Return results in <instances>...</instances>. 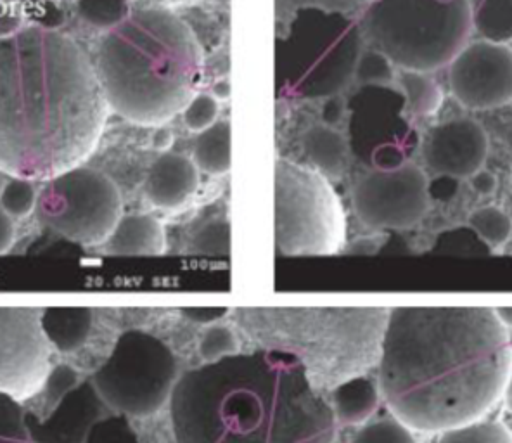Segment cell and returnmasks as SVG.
<instances>
[{
  "instance_id": "obj_1",
  "label": "cell",
  "mask_w": 512,
  "mask_h": 443,
  "mask_svg": "<svg viewBox=\"0 0 512 443\" xmlns=\"http://www.w3.org/2000/svg\"><path fill=\"white\" fill-rule=\"evenodd\" d=\"M512 352L490 307L390 309L379 357V392L417 431L473 423L506 390Z\"/></svg>"
},
{
  "instance_id": "obj_2",
  "label": "cell",
  "mask_w": 512,
  "mask_h": 443,
  "mask_svg": "<svg viewBox=\"0 0 512 443\" xmlns=\"http://www.w3.org/2000/svg\"><path fill=\"white\" fill-rule=\"evenodd\" d=\"M109 106L82 47L49 26L0 37V172L49 180L80 167Z\"/></svg>"
},
{
  "instance_id": "obj_3",
  "label": "cell",
  "mask_w": 512,
  "mask_h": 443,
  "mask_svg": "<svg viewBox=\"0 0 512 443\" xmlns=\"http://www.w3.org/2000/svg\"><path fill=\"white\" fill-rule=\"evenodd\" d=\"M175 443H334L333 407L298 360L256 350L182 374L170 395Z\"/></svg>"
},
{
  "instance_id": "obj_4",
  "label": "cell",
  "mask_w": 512,
  "mask_h": 443,
  "mask_svg": "<svg viewBox=\"0 0 512 443\" xmlns=\"http://www.w3.org/2000/svg\"><path fill=\"white\" fill-rule=\"evenodd\" d=\"M201 65L196 35L165 9L130 14L97 47L96 73L109 110L142 127H160L184 111Z\"/></svg>"
},
{
  "instance_id": "obj_5",
  "label": "cell",
  "mask_w": 512,
  "mask_h": 443,
  "mask_svg": "<svg viewBox=\"0 0 512 443\" xmlns=\"http://www.w3.org/2000/svg\"><path fill=\"white\" fill-rule=\"evenodd\" d=\"M390 309L237 307V326L263 350L298 360L320 393L378 366Z\"/></svg>"
},
{
  "instance_id": "obj_6",
  "label": "cell",
  "mask_w": 512,
  "mask_h": 443,
  "mask_svg": "<svg viewBox=\"0 0 512 443\" xmlns=\"http://www.w3.org/2000/svg\"><path fill=\"white\" fill-rule=\"evenodd\" d=\"M473 11L471 0H372L360 26L393 65L433 73L468 44Z\"/></svg>"
},
{
  "instance_id": "obj_7",
  "label": "cell",
  "mask_w": 512,
  "mask_h": 443,
  "mask_svg": "<svg viewBox=\"0 0 512 443\" xmlns=\"http://www.w3.org/2000/svg\"><path fill=\"white\" fill-rule=\"evenodd\" d=\"M276 39L277 87L300 99H327L352 82L365 37L353 16L305 9Z\"/></svg>"
},
{
  "instance_id": "obj_8",
  "label": "cell",
  "mask_w": 512,
  "mask_h": 443,
  "mask_svg": "<svg viewBox=\"0 0 512 443\" xmlns=\"http://www.w3.org/2000/svg\"><path fill=\"white\" fill-rule=\"evenodd\" d=\"M345 213L329 179L314 168L277 158L274 241L286 257H326L345 244Z\"/></svg>"
},
{
  "instance_id": "obj_9",
  "label": "cell",
  "mask_w": 512,
  "mask_h": 443,
  "mask_svg": "<svg viewBox=\"0 0 512 443\" xmlns=\"http://www.w3.org/2000/svg\"><path fill=\"white\" fill-rule=\"evenodd\" d=\"M179 379L177 359L167 343L141 329H128L92 381L104 404L125 416L146 418L170 402Z\"/></svg>"
},
{
  "instance_id": "obj_10",
  "label": "cell",
  "mask_w": 512,
  "mask_h": 443,
  "mask_svg": "<svg viewBox=\"0 0 512 443\" xmlns=\"http://www.w3.org/2000/svg\"><path fill=\"white\" fill-rule=\"evenodd\" d=\"M35 212L45 227L63 238L96 246L109 238L122 217V196L108 175L75 167L45 182Z\"/></svg>"
},
{
  "instance_id": "obj_11",
  "label": "cell",
  "mask_w": 512,
  "mask_h": 443,
  "mask_svg": "<svg viewBox=\"0 0 512 443\" xmlns=\"http://www.w3.org/2000/svg\"><path fill=\"white\" fill-rule=\"evenodd\" d=\"M348 148L371 168L400 167L419 146L404 92L393 85H360L346 103Z\"/></svg>"
},
{
  "instance_id": "obj_12",
  "label": "cell",
  "mask_w": 512,
  "mask_h": 443,
  "mask_svg": "<svg viewBox=\"0 0 512 443\" xmlns=\"http://www.w3.org/2000/svg\"><path fill=\"white\" fill-rule=\"evenodd\" d=\"M428 179L414 163L374 168L355 184L353 208L371 229L404 231L423 219L429 208Z\"/></svg>"
},
{
  "instance_id": "obj_13",
  "label": "cell",
  "mask_w": 512,
  "mask_h": 443,
  "mask_svg": "<svg viewBox=\"0 0 512 443\" xmlns=\"http://www.w3.org/2000/svg\"><path fill=\"white\" fill-rule=\"evenodd\" d=\"M39 393L44 395V418L25 414L32 443H85L90 428L103 418L106 404L94 381H80L71 367L51 371Z\"/></svg>"
},
{
  "instance_id": "obj_14",
  "label": "cell",
  "mask_w": 512,
  "mask_h": 443,
  "mask_svg": "<svg viewBox=\"0 0 512 443\" xmlns=\"http://www.w3.org/2000/svg\"><path fill=\"white\" fill-rule=\"evenodd\" d=\"M42 309L0 307V392L16 400L39 393L51 373Z\"/></svg>"
},
{
  "instance_id": "obj_15",
  "label": "cell",
  "mask_w": 512,
  "mask_h": 443,
  "mask_svg": "<svg viewBox=\"0 0 512 443\" xmlns=\"http://www.w3.org/2000/svg\"><path fill=\"white\" fill-rule=\"evenodd\" d=\"M455 101L473 111L512 104V49L488 40L468 42L448 65Z\"/></svg>"
},
{
  "instance_id": "obj_16",
  "label": "cell",
  "mask_w": 512,
  "mask_h": 443,
  "mask_svg": "<svg viewBox=\"0 0 512 443\" xmlns=\"http://www.w3.org/2000/svg\"><path fill=\"white\" fill-rule=\"evenodd\" d=\"M423 156L436 174L469 179L487 161V132L473 118H452L429 130Z\"/></svg>"
},
{
  "instance_id": "obj_17",
  "label": "cell",
  "mask_w": 512,
  "mask_h": 443,
  "mask_svg": "<svg viewBox=\"0 0 512 443\" xmlns=\"http://www.w3.org/2000/svg\"><path fill=\"white\" fill-rule=\"evenodd\" d=\"M198 170L186 156L165 153L149 168L144 194L156 208L179 210L198 191Z\"/></svg>"
},
{
  "instance_id": "obj_18",
  "label": "cell",
  "mask_w": 512,
  "mask_h": 443,
  "mask_svg": "<svg viewBox=\"0 0 512 443\" xmlns=\"http://www.w3.org/2000/svg\"><path fill=\"white\" fill-rule=\"evenodd\" d=\"M165 248L163 225L144 213L122 215L104 241V251L115 257H156L165 253Z\"/></svg>"
},
{
  "instance_id": "obj_19",
  "label": "cell",
  "mask_w": 512,
  "mask_h": 443,
  "mask_svg": "<svg viewBox=\"0 0 512 443\" xmlns=\"http://www.w3.org/2000/svg\"><path fill=\"white\" fill-rule=\"evenodd\" d=\"M94 314L87 307L42 309L40 324L45 338L61 354L77 352L89 338Z\"/></svg>"
},
{
  "instance_id": "obj_20",
  "label": "cell",
  "mask_w": 512,
  "mask_h": 443,
  "mask_svg": "<svg viewBox=\"0 0 512 443\" xmlns=\"http://www.w3.org/2000/svg\"><path fill=\"white\" fill-rule=\"evenodd\" d=\"M303 151L314 170L326 179H340L348 167V141L327 125H315L303 137Z\"/></svg>"
},
{
  "instance_id": "obj_21",
  "label": "cell",
  "mask_w": 512,
  "mask_h": 443,
  "mask_svg": "<svg viewBox=\"0 0 512 443\" xmlns=\"http://www.w3.org/2000/svg\"><path fill=\"white\" fill-rule=\"evenodd\" d=\"M379 390L371 379L355 376L333 390V412L343 424L364 423L378 409Z\"/></svg>"
},
{
  "instance_id": "obj_22",
  "label": "cell",
  "mask_w": 512,
  "mask_h": 443,
  "mask_svg": "<svg viewBox=\"0 0 512 443\" xmlns=\"http://www.w3.org/2000/svg\"><path fill=\"white\" fill-rule=\"evenodd\" d=\"M194 163L208 175H225L231 170V123H213L199 132L194 142Z\"/></svg>"
},
{
  "instance_id": "obj_23",
  "label": "cell",
  "mask_w": 512,
  "mask_h": 443,
  "mask_svg": "<svg viewBox=\"0 0 512 443\" xmlns=\"http://www.w3.org/2000/svg\"><path fill=\"white\" fill-rule=\"evenodd\" d=\"M400 90L404 92L407 111L412 116H431L442 108L443 90L429 73L404 70L400 75Z\"/></svg>"
},
{
  "instance_id": "obj_24",
  "label": "cell",
  "mask_w": 512,
  "mask_h": 443,
  "mask_svg": "<svg viewBox=\"0 0 512 443\" xmlns=\"http://www.w3.org/2000/svg\"><path fill=\"white\" fill-rule=\"evenodd\" d=\"M473 28L483 40L509 44L512 40V0H480L473 11Z\"/></svg>"
},
{
  "instance_id": "obj_25",
  "label": "cell",
  "mask_w": 512,
  "mask_h": 443,
  "mask_svg": "<svg viewBox=\"0 0 512 443\" xmlns=\"http://www.w3.org/2000/svg\"><path fill=\"white\" fill-rule=\"evenodd\" d=\"M372 0H276V37L288 32L296 14L305 9L353 16L371 6Z\"/></svg>"
},
{
  "instance_id": "obj_26",
  "label": "cell",
  "mask_w": 512,
  "mask_h": 443,
  "mask_svg": "<svg viewBox=\"0 0 512 443\" xmlns=\"http://www.w3.org/2000/svg\"><path fill=\"white\" fill-rule=\"evenodd\" d=\"M431 253L447 257L485 258L492 255V248L478 236V232L471 225H462L442 232L436 238Z\"/></svg>"
},
{
  "instance_id": "obj_27",
  "label": "cell",
  "mask_w": 512,
  "mask_h": 443,
  "mask_svg": "<svg viewBox=\"0 0 512 443\" xmlns=\"http://www.w3.org/2000/svg\"><path fill=\"white\" fill-rule=\"evenodd\" d=\"M438 443H512V435L504 424L473 421L443 431Z\"/></svg>"
},
{
  "instance_id": "obj_28",
  "label": "cell",
  "mask_w": 512,
  "mask_h": 443,
  "mask_svg": "<svg viewBox=\"0 0 512 443\" xmlns=\"http://www.w3.org/2000/svg\"><path fill=\"white\" fill-rule=\"evenodd\" d=\"M82 20L103 30H111L130 16V0H78Z\"/></svg>"
},
{
  "instance_id": "obj_29",
  "label": "cell",
  "mask_w": 512,
  "mask_h": 443,
  "mask_svg": "<svg viewBox=\"0 0 512 443\" xmlns=\"http://www.w3.org/2000/svg\"><path fill=\"white\" fill-rule=\"evenodd\" d=\"M469 225L490 248L506 243L512 232V220L497 206H485L471 215Z\"/></svg>"
},
{
  "instance_id": "obj_30",
  "label": "cell",
  "mask_w": 512,
  "mask_h": 443,
  "mask_svg": "<svg viewBox=\"0 0 512 443\" xmlns=\"http://www.w3.org/2000/svg\"><path fill=\"white\" fill-rule=\"evenodd\" d=\"M0 443H32L20 400L0 392Z\"/></svg>"
},
{
  "instance_id": "obj_31",
  "label": "cell",
  "mask_w": 512,
  "mask_h": 443,
  "mask_svg": "<svg viewBox=\"0 0 512 443\" xmlns=\"http://www.w3.org/2000/svg\"><path fill=\"white\" fill-rule=\"evenodd\" d=\"M35 205H37V193L30 180L13 177L6 182L4 191L0 194V206L7 215H11L14 219H23L35 210Z\"/></svg>"
},
{
  "instance_id": "obj_32",
  "label": "cell",
  "mask_w": 512,
  "mask_h": 443,
  "mask_svg": "<svg viewBox=\"0 0 512 443\" xmlns=\"http://www.w3.org/2000/svg\"><path fill=\"white\" fill-rule=\"evenodd\" d=\"M353 78L360 85H391L395 80V65L383 52L369 49L362 52Z\"/></svg>"
},
{
  "instance_id": "obj_33",
  "label": "cell",
  "mask_w": 512,
  "mask_h": 443,
  "mask_svg": "<svg viewBox=\"0 0 512 443\" xmlns=\"http://www.w3.org/2000/svg\"><path fill=\"white\" fill-rule=\"evenodd\" d=\"M352 443H416L409 426L400 419H379L365 424Z\"/></svg>"
},
{
  "instance_id": "obj_34",
  "label": "cell",
  "mask_w": 512,
  "mask_h": 443,
  "mask_svg": "<svg viewBox=\"0 0 512 443\" xmlns=\"http://www.w3.org/2000/svg\"><path fill=\"white\" fill-rule=\"evenodd\" d=\"M237 352H239V341L236 334L232 333V329L227 326L212 324L210 328L205 329L199 341V354L205 362H215Z\"/></svg>"
},
{
  "instance_id": "obj_35",
  "label": "cell",
  "mask_w": 512,
  "mask_h": 443,
  "mask_svg": "<svg viewBox=\"0 0 512 443\" xmlns=\"http://www.w3.org/2000/svg\"><path fill=\"white\" fill-rule=\"evenodd\" d=\"M194 251L205 255H227L231 251V225L227 220H213L194 238Z\"/></svg>"
},
{
  "instance_id": "obj_36",
  "label": "cell",
  "mask_w": 512,
  "mask_h": 443,
  "mask_svg": "<svg viewBox=\"0 0 512 443\" xmlns=\"http://www.w3.org/2000/svg\"><path fill=\"white\" fill-rule=\"evenodd\" d=\"M85 443H141L139 438L122 416L101 418L85 438Z\"/></svg>"
},
{
  "instance_id": "obj_37",
  "label": "cell",
  "mask_w": 512,
  "mask_h": 443,
  "mask_svg": "<svg viewBox=\"0 0 512 443\" xmlns=\"http://www.w3.org/2000/svg\"><path fill=\"white\" fill-rule=\"evenodd\" d=\"M182 113L187 129L192 132H203L217 122L218 101L210 94H196Z\"/></svg>"
},
{
  "instance_id": "obj_38",
  "label": "cell",
  "mask_w": 512,
  "mask_h": 443,
  "mask_svg": "<svg viewBox=\"0 0 512 443\" xmlns=\"http://www.w3.org/2000/svg\"><path fill=\"white\" fill-rule=\"evenodd\" d=\"M459 191V179L450 177V175H438L433 182H428L429 198L436 201L454 200L455 194Z\"/></svg>"
},
{
  "instance_id": "obj_39",
  "label": "cell",
  "mask_w": 512,
  "mask_h": 443,
  "mask_svg": "<svg viewBox=\"0 0 512 443\" xmlns=\"http://www.w3.org/2000/svg\"><path fill=\"white\" fill-rule=\"evenodd\" d=\"M346 113V101H343L340 96L327 97L322 108H320V120L327 127H334L338 123L343 122Z\"/></svg>"
},
{
  "instance_id": "obj_40",
  "label": "cell",
  "mask_w": 512,
  "mask_h": 443,
  "mask_svg": "<svg viewBox=\"0 0 512 443\" xmlns=\"http://www.w3.org/2000/svg\"><path fill=\"white\" fill-rule=\"evenodd\" d=\"M227 312H229V309H225V307H205V309L182 310V314L186 315L189 321L201 324V326L217 322L218 319H222Z\"/></svg>"
},
{
  "instance_id": "obj_41",
  "label": "cell",
  "mask_w": 512,
  "mask_h": 443,
  "mask_svg": "<svg viewBox=\"0 0 512 443\" xmlns=\"http://www.w3.org/2000/svg\"><path fill=\"white\" fill-rule=\"evenodd\" d=\"M469 179H471V186H473L474 191L481 194V196H490L497 189V177L487 172V170H483V168H480L476 174L471 175Z\"/></svg>"
},
{
  "instance_id": "obj_42",
  "label": "cell",
  "mask_w": 512,
  "mask_h": 443,
  "mask_svg": "<svg viewBox=\"0 0 512 443\" xmlns=\"http://www.w3.org/2000/svg\"><path fill=\"white\" fill-rule=\"evenodd\" d=\"M14 243L13 217L0 208V253H6Z\"/></svg>"
},
{
  "instance_id": "obj_43",
  "label": "cell",
  "mask_w": 512,
  "mask_h": 443,
  "mask_svg": "<svg viewBox=\"0 0 512 443\" xmlns=\"http://www.w3.org/2000/svg\"><path fill=\"white\" fill-rule=\"evenodd\" d=\"M18 30H20V20L18 18H9V16L0 18V37H9Z\"/></svg>"
},
{
  "instance_id": "obj_44",
  "label": "cell",
  "mask_w": 512,
  "mask_h": 443,
  "mask_svg": "<svg viewBox=\"0 0 512 443\" xmlns=\"http://www.w3.org/2000/svg\"><path fill=\"white\" fill-rule=\"evenodd\" d=\"M231 96V84H229V80L227 78H220L213 85V97L215 99H220V101H225V99H229Z\"/></svg>"
},
{
  "instance_id": "obj_45",
  "label": "cell",
  "mask_w": 512,
  "mask_h": 443,
  "mask_svg": "<svg viewBox=\"0 0 512 443\" xmlns=\"http://www.w3.org/2000/svg\"><path fill=\"white\" fill-rule=\"evenodd\" d=\"M172 141L173 135L170 130L160 129L156 132V135H154V146H156V148L167 149L168 146L172 144Z\"/></svg>"
},
{
  "instance_id": "obj_46",
  "label": "cell",
  "mask_w": 512,
  "mask_h": 443,
  "mask_svg": "<svg viewBox=\"0 0 512 443\" xmlns=\"http://www.w3.org/2000/svg\"><path fill=\"white\" fill-rule=\"evenodd\" d=\"M497 315L500 317V321L504 322L507 326H511L512 328V307H500V309L495 310Z\"/></svg>"
},
{
  "instance_id": "obj_47",
  "label": "cell",
  "mask_w": 512,
  "mask_h": 443,
  "mask_svg": "<svg viewBox=\"0 0 512 443\" xmlns=\"http://www.w3.org/2000/svg\"><path fill=\"white\" fill-rule=\"evenodd\" d=\"M507 405H509V409L512 411V376H509V381H507Z\"/></svg>"
},
{
  "instance_id": "obj_48",
  "label": "cell",
  "mask_w": 512,
  "mask_h": 443,
  "mask_svg": "<svg viewBox=\"0 0 512 443\" xmlns=\"http://www.w3.org/2000/svg\"><path fill=\"white\" fill-rule=\"evenodd\" d=\"M4 186H6V182H4L2 175H0V194H2V191H4Z\"/></svg>"
}]
</instances>
